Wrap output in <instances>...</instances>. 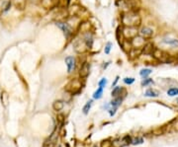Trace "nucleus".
<instances>
[{"mask_svg":"<svg viewBox=\"0 0 178 147\" xmlns=\"http://www.w3.org/2000/svg\"><path fill=\"white\" fill-rule=\"evenodd\" d=\"M122 101H123V99L121 97L115 98L114 100L111 102V106H112V107H114V108H118L122 104Z\"/></svg>","mask_w":178,"mask_h":147,"instance_id":"393cba45","label":"nucleus"},{"mask_svg":"<svg viewBox=\"0 0 178 147\" xmlns=\"http://www.w3.org/2000/svg\"><path fill=\"white\" fill-rule=\"evenodd\" d=\"M56 145H57V137L55 135V133L48 139H46V141L44 142V147H55Z\"/></svg>","mask_w":178,"mask_h":147,"instance_id":"dca6fc26","label":"nucleus"},{"mask_svg":"<svg viewBox=\"0 0 178 147\" xmlns=\"http://www.w3.org/2000/svg\"><path fill=\"white\" fill-rule=\"evenodd\" d=\"M90 28H91V24L89 23L88 21H84V22H80L77 30H78L79 33L85 34V33L90 32Z\"/></svg>","mask_w":178,"mask_h":147,"instance_id":"4468645a","label":"nucleus"},{"mask_svg":"<svg viewBox=\"0 0 178 147\" xmlns=\"http://www.w3.org/2000/svg\"><path fill=\"white\" fill-rule=\"evenodd\" d=\"M57 26L59 27L61 30L63 32L64 34V36L67 38H69L70 37H72V35H73V29L70 27V26L68 25L66 22H63V21H57Z\"/></svg>","mask_w":178,"mask_h":147,"instance_id":"39448f33","label":"nucleus"},{"mask_svg":"<svg viewBox=\"0 0 178 147\" xmlns=\"http://www.w3.org/2000/svg\"><path fill=\"white\" fill-rule=\"evenodd\" d=\"M11 2L17 9H20V10H23L26 7V0H12Z\"/></svg>","mask_w":178,"mask_h":147,"instance_id":"a211bd4d","label":"nucleus"},{"mask_svg":"<svg viewBox=\"0 0 178 147\" xmlns=\"http://www.w3.org/2000/svg\"><path fill=\"white\" fill-rule=\"evenodd\" d=\"M63 107H64V103L63 101H61V100L55 101L54 104H52V109L57 111V112H61L63 109Z\"/></svg>","mask_w":178,"mask_h":147,"instance_id":"aec40b11","label":"nucleus"},{"mask_svg":"<svg viewBox=\"0 0 178 147\" xmlns=\"http://www.w3.org/2000/svg\"><path fill=\"white\" fill-rule=\"evenodd\" d=\"M152 72V70L150 68H145V69H141V72H139V75H141L143 78H146V76H148Z\"/></svg>","mask_w":178,"mask_h":147,"instance_id":"bb28decb","label":"nucleus"},{"mask_svg":"<svg viewBox=\"0 0 178 147\" xmlns=\"http://www.w3.org/2000/svg\"><path fill=\"white\" fill-rule=\"evenodd\" d=\"M121 47L123 49V50H124L126 54H129L130 52L132 50V49H133V45H132V41L131 40H125L124 43L122 44Z\"/></svg>","mask_w":178,"mask_h":147,"instance_id":"f3484780","label":"nucleus"},{"mask_svg":"<svg viewBox=\"0 0 178 147\" xmlns=\"http://www.w3.org/2000/svg\"><path fill=\"white\" fill-rule=\"evenodd\" d=\"M100 147H113L112 141L108 140V139H106V140H103L102 142H101Z\"/></svg>","mask_w":178,"mask_h":147,"instance_id":"2f4dec72","label":"nucleus"},{"mask_svg":"<svg viewBox=\"0 0 178 147\" xmlns=\"http://www.w3.org/2000/svg\"><path fill=\"white\" fill-rule=\"evenodd\" d=\"M132 41V45H133V47L135 49H143V47L146 44V38H141V36H137L135 37Z\"/></svg>","mask_w":178,"mask_h":147,"instance_id":"9b49d317","label":"nucleus"},{"mask_svg":"<svg viewBox=\"0 0 178 147\" xmlns=\"http://www.w3.org/2000/svg\"><path fill=\"white\" fill-rule=\"evenodd\" d=\"M143 142V139L141 138H137L135 140H132V143L133 144H139V143H141Z\"/></svg>","mask_w":178,"mask_h":147,"instance_id":"4c0bfd02","label":"nucleus"},{"mask_svg":"<svg viewBox=\"0 0 178 147\" xmlns=\"http://www.w3.org/2000/svg\"><path fill=\"white\" fill-rule=\"evenodd\" d=\"M31 2H33V3H37V2H41V0H30Z\"/></svg>","mask_w":178,"mask_h":147,"instance_id":"ea45409f","label":"nucleus"},{"mask_svg":"<svg viewBox=\"0 0 178 147\" xmlns=\"http://www.w3.org/2000/svg\"><path fill=\"white\" fill-rule=\"evenodd\" d=\"M116 38L118 41V43H119L120 47L122 45V44L124 43V41L126 40L124 37V33H123V27L122 26H119V27L117 28L116 30Z\"/></svg>","mask_w":178,"mask_h":147,"instance_id":"2eb2a0df","label":"nucleus"},{"mask_svg":"<svg viewBox=\"0 0 178 147\" xmlns=\"http://www.w3.org/2000/svg\"><path fill=\"white\" fill-rule=\"evenodd\" d=\"M163 44H166L168 45H171L173 47H178V40L177 38H164L162 41Z\"/></svg>","mask_w":178,"mask_h":147,"instance_id":"4be33fe9","label":"nucleus"},{"mask_svg":"<svg viewBox=\"0 0 178 147\" xmlns=\"http://www.w3.org/2000/svg\"><path fill=\"white\" fill-rule=\"evenodd\" d=\"M118 80H119V76H117V77H116V79H115V82H114V83H113V86H115V84L117 83Z\"/></svg>","mask_w":178,"mask_h":147,"instance_id":"58836bf2","label":"nucleus"},{"mask_svg":"<svg viewBox=\"0 0 178 147\" xmlns=\"http://www.w3.org/2000/svg\"><path fill=\"white\" fill-rule=\"evenodd\" d=\"M128 54H129L130 58L133 59V58H136V57L139 56L141 54H143V52H141V49H135V47H133Z\"/></svg>","mask_w":178,"mask_h":147,"instance_id":"412c9836","label":"nucleus"},{"mask_svg":"<svg viewBox=\"0 0 178 147\" xmlns=\"http://www.w3.org/2000/svg\"><path fill=\"white\" fill-rule=\"evenodd\" d=\"M102 95H103V88L99 87L94 92V94H93V98L97 99V100H98V99H100L101 97H102Z\"/></svg>","mask_w":178,"mask_h":147,"instance_id":"cd10ccee","label":"nucleus"},{"mask_svg":"<svg viewBox=\"0 0 178 147\" xmlns=\"http://www.w3.org/2000/svg\"><path fill=\"white\" fill-rule=\"evenodd\" d=\"M111 47H112V44H111V43H108V44L106 45L105 49H104V52H105V54H110V50H111Z\"/></svg>","mask_w":178,"mask_h":147,"instance_id":"c9c22d12","label":"nucleus"},{"mask_svg":"<svg viewBox=\"0 0 178 147\" xmlns=\"http://www.w3.org/2000/svg\"><path fill=\"white\" fill-rule=\"evenodd\" d=\"M1 101L2 103L4 104V106H7V103H8V95H7L6 92H2L1 93Z\"/></svg>","mask_w":178,"mask_h":147,"instance_id":"7c9ffc66","label":"nucleus"},{"mask_svg":"<svg viewBox=\"0 0 178 147\" xmlns=\"http://www.w3.org/2000/svg\"><path fill=\"white\" fill-rule=\"evenodd\" d=\"M167 95L170 96V97H174V96H177L178 95V88H175V87L169 88L167 90Z\"/></svg>","mask_w":178,"mask_h":147,"instance_id":"a878e982","label":"nucleus"},{"mask_svg":"<svg viewBox=\"0 0 178 147\" xmlns=\"http://www.w3.org/2000/svg\"><path fill=\"white\" fill-rule=\"evenodd\" d=\"M139 35L141 38H146V40H150V38H153V36H155V31L150 27H143L139 31Z\"/></svg>","mask_w":178,"mask_h":147,"instance_id":"6e6552de","label":"nucleus"},{"mask_svg":"<svg viewBox=\"0 0 178 147\" xmlns=\"http://www.w3.org/2000/svg\"><path fill=\"white\" fill-rule=\"evenodd\" d=\"M123 33H124V37L127 40H133L135 37L139 35L138 28L135 27H124L123 28Z\"/></svg>","mask_w":178,"mask_h":147,"instance_id":"423d86ee","label":"nucleus"},{"mask_svg":"<svg viewBox=\"0 0 178 147\" xmlns=\"http://www.w3.org/2000/svg\"><path fill=\"white\" fill-rule=\"evenodd\" d=\"M122 25L124 27H135L139 28L141 24V18L137 12L129 11L122 14Z\"/></svg>","mask_w":178,"mask_h":147,"instance_id":"f257e3e1","label":"nucleus"},{"mask_svg":"<svg viewBox=\"0 0 178 147\" xmlns=\"http://www.w3.org/2000/svg\"><path fill=\"white\" fill-rule=\"evenodd\" d=\"M98 85H99V87H101V88H104L105 86L107 85V79L102 78L99 82H98Z\"/></svg>","mask_w":178,"mask_h":147,"instance_id":"72a5a7b5","label":"nucleus"},{"mask_svg":"<svg viewBox=\"0 0 178 147\" xmlns=\"http://www.w3.org/2000/svg\"><path fill=\"white\" fill-rule=\"evenodd\" d=\"M66 66H67V72L68 73H71L74 68H75V58L73 56H67L66 57Z\"/></svg>","mask_w":178,"mask_h":147,"instance_id":"f8f14e48","label":"nucleus"},{"mask_svg":"<svg viewBox=\"0 0 178 147\" xmlns=\"http://www.w3.org/2000/svg\"><path fill=\"white\" fill-rule=\"evenodd\" d=\"M73 49L79 54H84V52H86L89 49L87 47V45H86V44H85V41L83 40V38H76V40L74 41Z\"/></svg>","mask_w":178,"mask_h":147,"instance_id":"20e7f679","label":"nucleus"},{"mask_svg":"<svg viewBox=\"0 0 178 147\" xmlns=\"http://www.w3.org/2000/svg\"><path fill=\"white\" fill-rule=\"evenodd\" d=\"M131 143H132L131 136L126 135L123 137V138L115 139V140L112 142V145L113 147H124V146L129 145V144H131Z\"/></svg>","mask_w":178,"mask_h":147,"instance_id":"0eeeda50","label":"nucleus"},{"mask_svg":"<svg viewBox=\"0 0 178 147\" xmlns=\"http://www.w3.org/2000/svg\"><path fill=\"white\" fill-rule=\"evenodd\" d=\"M69 3H70V0H59L57 4V8L66 10V9L68 8Z\"/></svg>","mask_w":178,"mask_h":147,"instance_id":"6ab92c4d","label":"nucleus"},{"mask_svg":"<svg viewBox=\"0 0 178 147\" xmlns=\"http://www.w3.org/2000/svg\"><path fill=\"white\" fill-rule=\"evenodd\" d=\"M81 87H82V84L79 79H72L66 86V91L71 94H75L81 90Z\"/></svg>","mask_w":178,"mask_h":147,"instance_id":"7ed1b4c3","label":"nucleus"},{"mask_svg":"<svg viewBox=\"0 0 178 147\" xmlns=\"http://www.w3.org/2000/svg\"><path fill=\"white\" fill-rule=\"evenodd\" d=\"M109 63H110V62H106V64H104V66H103V67H104V68H106V67L109 65Z\"/></svg>","mask_w":178,"mask_h":147,"instance_id":"a19ab883","label":"nucleus"},{"mask_svg":"<svg viewBox=\"0 0 178 147\" xmlns=\"http://www.w3.org/2000/svg\"><path fill=\"white\" fill-rule=\"evenodd\" d=\"M124 82L126 84H129V85H131V84H133L135 82V78H129V77H126V78L124 79Z\"/></svg>","mask_w":178,"mask_h":147,"instance_id":"e433bc0d","label":"nucleus"},{"mask_svg":"<svg viewBox=\"0 0 178 147\" xmlns=\"http://www.w3.org/2000/svg\"><path fill=\"white\" fill-rule=\"evenodd\" d=\"M151 83H153V81H152V79H150V78H145L143 80V82H141V85L143 86H148V85H150V84Z\"/></svg>","mask_w":178,"mask_h":147,"instance_id":"473e14b6","label":"nucleus"},{"mask_svg":"<svg viewBox=\"0 0 178 147\" xmlns=\"http://www.w3.org/2000/svg\"><path fill=\"white\" fill-rule=\"evenodd\" d=\"M155 49V45H153V43L148 42L146 43L145 45L143 47V49H141V52L145 55H152Z\"/></svg>","mask_w":178,"mask_h":147,"instance_id":"1a4fd4ad","label":"nucleus"},{"mask_svg":"<svg viewBox=\"0 0 178 147\" xmlns=\"http://www.w3.org/2000/svg\"><path fill=\"white\" fill-rule=\"evenodd\" d=\"M152 57L156 61L160 62V63H170V62L173 61L172 55H170L168 52H164V50L157 49V47H155V52L152 54Z\"/></svg>","mask_w":178,"mask_h":147,"instance_id":"f03ea898","label":"nucleus"},{"mask_svg":"<svg viewBox=\"0 0 178 147\" xmlns=\"http://www.w3.org/2000/svg\"><path fill=\"white\" fill-rule=\"evenodd\" d=\"M91 106H92V101H89V102H87L85 104V106L83 107V113L85 115H87L88 114V112H89V110L91 109Z\"/></svg>","mask_w":178,"mask_h":147,"instance_id":"c756f323","label":"nucleus"},{"mask_svg":"<svg viewBox=\"0 0 178 147\" xmlns=\"http://www.w3.org/2000/svg\"><path fill=\"white\" fill-rule=\"evenodd\" d=\"M89 73H90V64L85 61L79 68V76H80V78H86V77H88Z\"/></svg>","mask_w":178,"mask_h":147,"instance_id":"9d476101","label":"nucleus"},{"mask_svg":"<svg viewBox=\"0 0 178 147\" xmlns=\"http://www.w3.org/2000/svg\"><path fill=\"white\" fill-rule=\"evenodd\" d=\"M169 127L171 128V131L173 132H178V119L173 120L169 124Z\"/></svg>","mask_w":178,"mask_h":147,"instance_id":"b1692460","label":"nucleus"},{"mask_svg":"<svg viewBox=\"0 0 178 147\" xmlns=\"http://www.w3.org/2000/svg\"><path fill=\"white\" fill-rule=\"evenodd\" d=\"M121 90H122V87H115L112 91V96L115 98L119 97L120 94H121Z\"/></svg>","mask_w":178,"mask_h":147,"instance_id":"c85d7f7f","label":"nucleus"},{"mask_svg":"<svg viewBox=\"0 0 178 147\" xmlns=\"http://www.w3.org/2000/svg\"><path fill=\"white\" fill-rule=\"evenodd\" d=\"M158 95H159V93H158L157 91H155V89H148V90H146L145 93L146 97H150V98L158 97Z\"/></svg>","mask_w":178,"mask_h":147,"instance_id":"5701e85b","label":"nucleus"},{"mask_svg":"<svg viewBox=\"0 0 178 147\" xmlns=\"http://www.w3.org/2000/svg\"><path fill=\"white\" fill-rule=\"evenodd\" d=\"M59 0H41V5L45 9H52L56 8Z\"/></svg>","mask_w":178,"mask_h":147,"instance_id":"ddd939ff","label":"nucleus"},{"mask_svg":"<svg viewBox=\"0 0 178 147\" xmlns=\"http://www.w3.org/2000/svg\"><path fill=\"white\" fill-rule=\"evenodd\" d=\"M57 122H59V124H63V122H64V115H62V114L57 115Z\"/></svg>","mask_w":178,"mask_h":147,"instance_id":"f704fd0d","label":"nucleus"}]
</instances>
